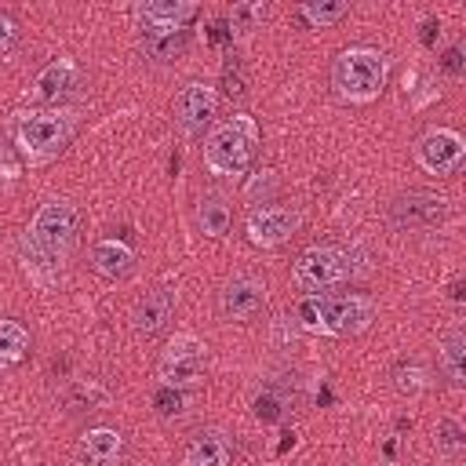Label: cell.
<instances>
[{
  "label": "cell",
  "instance_id": "1",
  "mask_svg": "<svg viewBox=\"0 0 466 466\" xmlns=\"http://www.w3.org/2000/svg\"><path fill=\"white\" fill-rule=\"evenodd\" d=\"M76 226H80V211L66 197H51L36 208L33 222L25 226V237H22L25 269L36 280H51L62 269V262L76 240Z\"/></svg>",
  "mask_w": 466,
  "mask_h": 466
},
{
  "label": "cell",
  "instance_id": "2",
  "mask_svg": "<svg viewBox=\"0 0 466 466\" xmlns=\"http://www.w3.org/2000/svg\"><path fill=\"white\" fill-rule=\"evenodd\" d=\"M375 313H379L375 302L357 291H313V295H302V302L295 309V317L306 331L335 335V339L368 331Z\"/></svg>",
  "mask_w": 466,
  "mask_h": 466
},
{
  "label": "cell",
  "instance_id": "3",
  "mask_svg": "<svg viewBox=\"0 0 466 466\" xmlns=\"http://www.w3.org/2000/svg\"><path fill=\"white\" fill-rule=\"evenodd\" d=\"M258 157V124L248 113H237L229 120H218L204 135V167L222 178H240L251 171Z\"/></svg>",
  "mask_w": 466,
  "mask_h": 466
},
{
  "label": "cell",
  "instance_id": "4",
  "mask_svg": "<svg viewBox=\"0 0 466 466\" xmlns=\"http://www.w3.org/2000/svg\"><path fill=\"white\" fill-rule=\"evenodd\" d=\"M76 135V109H25L15 124V142L29 164H44L58 157Z\"/></svg>",
  "mask_w": 466,
  "mask_h": 466
},
{
  "label": "cell",
  "instance_id": "5",
  "mask_svg": "<svg viewBox=\"0 0 466 466\" xmlns=\"http://www.w3.org/2000/svg\"><path fill=\"white\" fill-rule=\"evenodd\" d=\"M386 76H390V58L375 47H346L331 66L335 95L353 106L375 102L386 87Z\"/></svg>",
  "mask_w": 466,
  "mask_h": 466
},
{
  "label": "cell",
  "instance_id": "6",
  "mask_svg": "<svg viewBox=\"0 0 466 466\" xmlns=\"http://www.w3.org/2000/svg\"><path fill=\"white\" fill-rule=\"evenodd\" d=\"M350 273H353V258H350V251H342L335 244H313L291 262V284L302 295L328 291V288L350 280Z\"/></svg>",
  "mask_w": 466,
  "mask_h": 466
},
{
  "label": "cell",
  "instance_id": "7",
  "mask_svg": "<svg viewBox=\"0 0 466 466\" xmlns=\"http://www.w3.org/2000/svg\"><path fill=\"white\" fill-rule=\"evenodd\" d=\"M208 371V346L189 335V331H178L164 342L160 350V360H157V379L167 382V386H197Z\"/></svg>",
  "mask_w": 466,
  "mask_h": 466
},
{
  "label": "cell",
  "instance_id": "8",
  "mask_svg": "<svg viewBox=\"0 0 466 466\" xmlns=\"http://www.w3.org/2000/svg\"><path fill=\"white\" fill-rule=\"evenodd\" d=\"M386 218L397 233H419V229H437L448 218V197L433 189H404L390 200Z\"/></svg>",
  "mask_w": 466,
  "mask_h": 466
},
{
  "label": "cell",
  "instance_id": "9",
  "mask_svg": "<svg viewBox=\"0 0 466 466\" xmlns=\"http://www.w3.org/2000/svg\"><path fill=\"white\" fill-rule=\"evenodd\" d=\"M411 157L426 175H455L466 160V142L451 127H430L415 138Z\"/></svg>",
  "mask_w": 466,
  "mask_h": 466
},
{
  "label": "cell",
  "instance_id": "10",
  "mask_svg": "<svg viewBox=\"0 0 466 466\" xmlns=\"http://www.w3.org/2000/svg\"><path fill=\"white\" fill-rule=\"evenodd\" d=\"M215 109H218L215 87L204 84V80H189V84H182V91L175 95V106H171L175 127H178L186 138H200V135L211 127Z\"/></svg>",
  "mask_w": 466,
  "mask_h": 466
},
{
  "label": "cell",
  "instance_id": "11",
  "mask_svg": "<svg viewBox=\"0 0 466 466\" xmlns=\"http://www.w3.org/2000/svg\"><path fill=\"white\" fill-rule=\"evenodd\" d=\"M302 226V211L299 208H288V204H262V208H251L248 222H244V233L255 248H280L284 240L295 237V229Z\"/></svg>",
  "mask_w": 466,
  "mask_h": 466
},
{
  "label": "cell",
  "instance_id": "12",
  "mask_svg": "<svg viewBox=\"0 0 466 466\" xmlns=\"http://www.w3.org/2000/svg\"><path fill=\"white\" fill-rule=\"evenodd\" d=\"M266 299H269V288H266L262 277H255V273H237V277H229V280L222 284V291H218V309H222V317H229V320H251V317H258V313L266 309Z\"/></svg>",
  "mask_w": 466,
  "mask_h": 466
},
{
  "label": "cell",
  "instance_id": "13",
  "mask_svg": "<svg viewBox=\"0 0 466 466\" xmlns=\"http://www.w3.org/2000/svg\"><path fill=\"white\" fill-rule=\"evenodd\" d=\"M197 0H135V18H138V33L142 36H157V33H175L189 22Z\"/></svg>",
  "mask_w": 466,
  "mask_h": 466
},
{
  "label": "cell",
  "instance_id": "14",
  "mask_svg": "<svg viewBox=\"0 0 466 466\" xmlns=\"http://www.w3.org/2000/svg\"><path fill=\"white\" fill-rule=\"evenodd\" d=\"M175 302H178V295H175V288H167V284L146 291V295L135 302V309H131V328H135L142 339L160 335V331L167 328L171 313H175Z\"/></svg>",
  "mask_w": 466,
  "mask_h": 466
},
{
  "label": "cell",
  "instance_id": "15",
  "mask_svg": "<svg viewBox=\"0 0 466 466\" xmlns=\"http://www.w3.org/2000/svg\"><path fill=\"white\" fill-rule=\"evenodd\" d=\"M76 455L91 466H116L124 459V433L113 426H91V430H84Z\"/></svg>",
  "mask_w": 466,
  "mask_h": 466
},
{
  "label": "cell",
  "instance_id": "16",
  "mask_svg": "<svg viewBox=\"0 0 466 466\" xmlns=\"http://www.w3.org/2000/svg\"><path fill=\"white\" fill-rule=\"evenodd\" d=\"M76 80H80L76 62H73V58H55V62H47V66L36 73L33 95H36L40 102H55V106H58V98H66V95L76 87Z\"/></svg>",
  "mask_w": 466,
  "mask_h": 466
},
{
  "label": "cell",
  "instance_id": "17",
  "mask_svg": "<svg viewBox=\"0 0 466 466\" xmlns=\"http://www.w3.org/2000/svg\"><path fill=\"white\" fill-rule=\"evenodd\" d=\"M91 269L106 280H127L135 273V251L116 240V237H106L91 248Z\"/></svg>",
  "mask_w": 466,
  "mask_h": 466
},
{
  "label": "cell",
  "instance_id": "18",
  "mask_svg": "<svg viewBox=\"0 0 466 466\" xmlns=\"http://www.w3.org/2000/svg\"><path fill=\"white\" fill-rule=\"evenodd\" d=\"M229 459H233V444H229V437L222 430L197 433L186 444V451H182V462L186 466H226Z\"/></svg>",
  "mask_w": 466,
  "mask_h": 466
},
{
  "label": "cell",
  "instance_id": "19",
  "mask_svg": "<svg viewBox=\"0 0 466 466\" xmlns=\"http://www.w3.org/2000/svg\"><path fill=\"white\" fill-rule=\"evenodd\" d=\"M441 375L448 379V386L462 390L466 386V331L462 328H448L441 335Z\"/></svg>",
  "mask_w": 466,
  "mask_h": 466
},
{
  "label": "cell",
  "instance_id": "20",
  "mask_svg": "<svg viewBox=\"0 0 466 466\" xmlns=\"http://www.w3.org/2000/svg\"><path fill=\"white\" fill-rule=\"evenodd\" d=\"M229 218H233V211L222 193H204L197 200V229L204 237H222L229 229Z\"/></svg>",
  "mask_w": 466,
  "mask_h": 466
},
{
  "label": "cell",
  "instance_id": "21",
  "mask_svg": "<svg viewBox=\"0 0 466 466\" xmlns=\"http://www.w3.org/2000/svg\"><path fill=\"white\" fill-rule=\"evenodd\" d=\"M350 11V0H299V18L309 29H328L339 25Z\"/></svg>",
  "mask_w": 466,
  "mask_h": 466
},
{
  "label": "cell",
  "instance_id": "22",
  "mask_svg": "<svg viewBox=\"0 0 466 466\" xmlns=\"http://www.w3.org/2000/svg\"><path fill=\"white\" fill-rule=\"evenodd\" d=\"M266 0H229V11H226V18H229V29L237 33V36H251V33H258L262 29V22H266Z\"/></svg>",
  "mask_w": 466,
  "mask_h": 466
},
{
  "label": "cell",
  "instance_id": "23",
  "mask_svg": "<svg viewBox=\"0 0 466 466\" xmlns=\"http://www.w3.org/2000/svg\"><path fill=\"white\" fill-rule=\"evenodd\" d=\"M25 350H29V331L18 320H0V368L18 364Z\"/></svg>",
  "mask_w": 466,
  "mask_h": 466
},
{
  "label": "cell",
  "instance_id": "24",
  "mask_svg": "<svg viewBox=\"0 0 466 466\" xmlns=\"http://www.w3.org/2000/svg\"><path fill=\"white\" fill-rule=\"evenodd\" d=\"M189 404H193V397L186 393V386H167V382H160V386L153 390V408H157L160 419H182V415L189 411Z\"/></svg>",
  "mask_w": 466,
  "mask_h": 466
},
{
  "label": "cell",
  "instance_id": "25",
  "mask_svg": "<svg viewBox=\"0 0 466 466\" xmlns=\"http://www.w3.org/2000/svg\"><path fill=\"white\" fill-rule=\"evenodd\" d=\"M182 47H186V29L142 36V51H146V58H153V62H171V58L182 55Z\"/></svg>",
  "mask_w": 466,
  "mask_h": 466
},
{
  "label": "cell",
  "instance_id": "26",
  "mask_svg": "<svg viewBox=\"0 0 466 466\" xmlns=\"http://www.w3.org/2000/svg\"><path fill=\"white\" fill-rule=\"evenodd\" d=\"M437 451L444 459H459L466 451V426L451 415H441L437 419Z\"/></svg>",
  "mask_w": 466,
  "mask_h": 466
},
{
  "label": "cell",
  "instance_id": "27",
  "mask_svg": "<svg viewBox=\"0 0 466 466\" xmlns=\"http://www.w3.org/2000/svg\"><path fill=\"white\" fill-rule=\"evenodd\" d=\"M393 386L404 393V397H415V393H422L426 390V371L419 368V364H400L397 371H393Z\"/></svg>",
  "mask_w": 466,
  "mask_h": 466
},
{
  "label": "cell",
  "instance_id": "28",
  "mask_svg": "<svg viewBox=\"0 0 466 466\" xmlns=\"http://www.w3.org/2000/svg\"><path fill=\"white\" fill-rule=\"evenodd\" d=\"M280 415H284V397L273 393V390H262V393L255 397V419H258V422H277Z\"/></svg>",
  "mask_w": 466,
  "mask_h": 466
},
{
  "label": "cell",
  "instance_id": "29",
  "mask_svg": "<svg viewBox=\"0 0 466 466\" xmlns=\"http://www.w3.org/2000/svg\"><path fill=\"white\" fill-rule=\"evenodd\" d=\"M15 44H18V25H15L11 15L0 11V58H7L15 51Z\"/></svg>",
  "mask_w": 466,
  "mask_h": 466
},
{
  "label": "cell",
  "instance_id": "30",
  "mask_svg": "<svg viewBox=\"0 0 466 466\" xmlns=\"http://www.w3.org/2000/svg\"><path fill=\"white\" fill-rule=\"evenodd\" d=\"M273 186H277L273 171H258V175H255V182H251V186H248L244 193H248V200H255L258 193H273Z\"/></svg>",
  "mask_w": 466,
  "mask_h": 466
},
{
  "label": "cell",
  "instance_id": "31",
  "mask_svg": "<svg viewBox=\"0 0 466 466\" xmlns=\"http://www.w3.org/2000/svg\"><path fill=\"white\" fill-rule=\"evenodd\" d=\"M444 69L451 76H462V47H448L444 51Z\"/></svg>",
  "mask_w": 466,
  "mask_h": 466
}]
</instances>
